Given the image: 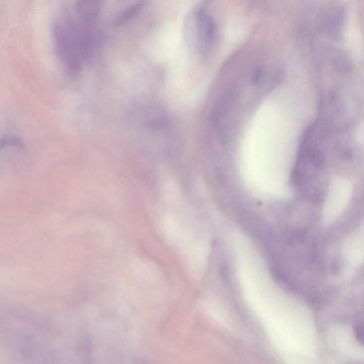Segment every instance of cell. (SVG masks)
Instances as JSON below:
<instances>
[{"label":"cell","instance_id":"2","mask_svg":"<svg viewBox=\"0 0 364 364\" xmlns=\"http://www.w3.org/2000/svg\"><path fill=\"white\" fill-rule=\"evenodd\" d=\"M195 41L201 51H205L212 42L215 25L211 16L204 10H199L194 16Z\"/></svg>","mask_w":364,"mask_h":364},{"label":"cell","instance_id":"3","mask_svg":"<svg viewBox=\"0 0 364 364\" xmlns=\"http://www.w3.org/2000/svg\"><path fill=\"white\" fill-rule=\"evenodd\" d=\"M76 9L81 24L90 28L100 15L101 2L98 0H83L76 3Z\"/></svg>","mask_w":364,"mask_h":364},{"label":"cell","instance_id":"4","mask_svg":"<svg viewBox=\"0 0 364 364\" xmlns=\"http://www.w3.org/2000/svg\"><path fill=\"white\" fill-rule=\"evenodd\" d=\"M143 6L144 3L140 2L127 8L119 14V16L116 18L115 20V25H119L127 23L132 18H134L136 14H138L143 8Z\"/></svg>","mask_w":364,"mask_h":364},{"label":"cell","instance_id":"1","mask_svg":"<svg viewBox=\"0 0 364 364\" xmlns=\"http://www.w3.org/2000/svg\"><path fill=\"white\" fill-rule=\"evenodd\" d=\"M89 29L70 17L54 25L53 35L57 54L71 75L77 74L83 62L88 61L93 54L96 38Z\"/></svg>","mask_w":364,"mask_h":364}]
</instances>
